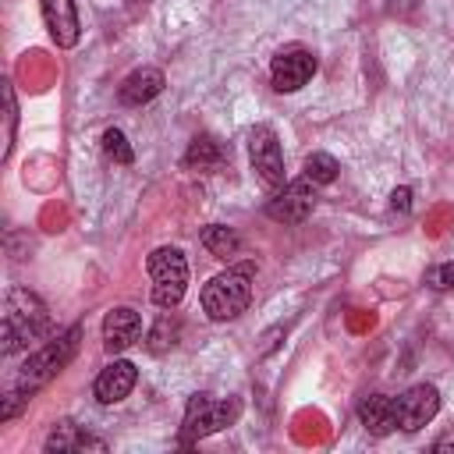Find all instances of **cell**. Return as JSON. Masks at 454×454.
Wrapping results in <instances>:
<instances>
[{"instance_id":"obj_24","label":"cell","mask_w":454,"mask_h":454,"mask_svg":"<svg viewBox=\"0 0 454 454\" xmlns=\"http://www.w3.org/2000/svg\"><path fill=\"white\" fill-rule=\"evenodd\" d=\"M390 209H394V213H401V216H408V213H411V188H408V184H401V188H394V192H390Z\"/></svg>"},{"instance_id":"obj_6","label":"cell","mask_w":454,"mask_h":454,"mask_svg":"<svg viewBox=\"0 0 454 454\" xmlns=\"http://www.w3.org/2000/svg\"><path fill=\"white\" fill-rule=\"evenodd\" d=\"M248 160H252V170L262 181V188L277 192V188L287 184V177H284V149H280V138H277V131L270 124L248 128Z\"/></svg>"},{"instance_id":"obj_12","label":"cell","mask_w":454,"mask_h":454,"mask_svg":"<svg viewBox=\"0 0 454 454\" xmlns=\"http://www.w3.org/2000/svg\"><path fill=\"white\" fill-rule=\"evenodd\" d=\"M142 333V316L128 305H117L103 316V348L106 355H121L124 348H131Z\"/></svg>"},{"instance_id":"obj_18","label":"cell","mask_w":454,"mask_h":454,"mask_svg":"<svg viewBox=\"0 0 454 454\" xmlns=\"http://www.w3.org/2000/svg\"><path fill=\"white\" fill-rule=\"evenodd\" d=\"M177 337H181V323L170 316V309H163V316L153 323V330L145 333V348L153 351V355H163V351H170L174 344H177Z\"/></svg>"},{"instance_id":"obj_14","label":"cell","mask_w":454,"mask_h":454,"mask_svg":"<svg viewBox=\"0 0 454 454\" xmlns=\"http://www.w3.org/2000/svg\"><path fill=\"white\" fill-rule=\"evenodd\" d=\"M163 85H167L163 71L145 64V67H135V71L117 85V99H121L124 106H145L149 99H156V96L163 92Z\"/></svg>"},{"instance_id":"obj_9","label":"cell","mask_w":454,"mask_h":454,"mask_svg":"<svg viewBox=\"0 0 454 454\" xmlns=\"http://www.w3.org/2000/svg\"><path fill=\"white\" fill-rule=\"evenodd\" d=\"M316 53L312 50H305V46H287V50H280L273 60H270V85L277 89V92H298L301 85H309L312 82V74H316Z\"/></svg>"},{"instance_id":"obj_13","label":"cell","mask_w":454,"mask_h":454,"mask_svg":"<svg viewBox=\"0 0 454 454\" xmlns=\"http://www.w3.org/2000/svg\"><path fill=\"white\" fill-rule=\"evenodd\" d=\"M43 450L46 454H74V450H106V440H99V436H92V433H85L82 426H74L71 419H60L53 429H50V436L43 440Z\"/></svg>"},{"instance_id":"obj_8","label":"cell","mask_w":454,"mask_h":454,"mask_svg":"<svg viewBox=\"0 0 454 454\" xmlns=\"http://www.w3.org/2000/svg\"><path fill=\"white\" fill-rule=\"evenodd\" d=\"M394 411H397V429L401 433H419L422 426H429L440 411V390L433 383H415L404 394L394 397Z\"/></svg>"},{"instance_id":"obj_1","label":"cell","mask_w":454,"mask_h":454,"mask_svg":"<svg viewBox=\"0 0 454 454\" xmlns=\"http://www.w3.org/2000/svg\"><path fill=\"white\" fill-rule=\"evenodd\" d=\"M50 333V309L46 301L28 287H11L4 301V323H0V351L14 355L28 348L32 340Z\"/></svg>"},{"instance_id":"obj_17","label":"cell","mask_w":454,"mask_h":454,"mask_svg":"<svg viewBox=\"0 0 454 454\" xmlns=\"http://www.w3.org/2000/svg\"><path fill=\"white\" fill-rule=\"evenodd\" d=\"M199 241H202V248H206L209 255H216V259H231V255H238V248H241V238H238L234 227H227V223H209V227H202Z\"/></svg>"},{"instance_id":"obj_10","label":"cell","mask_w":454,"mask_h":454,"mask_svg":"<svg viewBox=\"0 0 454 454\" xmlns=\"http://www.w3.org/2000/svg\"><path fill=\"white\" fill-rule=\"evenodd\" d=\"M135 383H138V369H135V362H128V358H114L110 365L99 369V376H96V383H92V394H96L99 404H121V401L135 390Z\"/></svg>"},{"instance_id":"obj_2","label":"cell","mask_w":454,"mask_h":454,"mask_svg":"<svg viewBox=\"0 0 454 454\" xmlns=\"http://www.w3.org/2000/svg\"><path fill=\"white\" fill-rule=\"evenodd\" d=\"M252 284H255V262H234L227 270H220L216 277H209L199 291L202 312L213 323H227L238 319L248 305H252Z\"/></svg>"},{"instance_id":"obj_5","label":"cell","mask_w":454,"mask_h":454,"mask_svg":"<svg viewBox=\"0 0 454 454\" xmlns=\"http://www.w3.org/2000/svg\"><path fill=\"white\" fill-rule=\"evenodd\" d=\"M145 270L153 277V301L160 309H177L188 291V259L174 245H160L149 252Z\"/></svg>"},{"instance_id":"obj_20","label":"cell","mask_w":454,"mask_h":454,"mask_svg":"<svg viewBox=\"0 0 454 454\" xmlns=\"http://www.w3.org/2000/svg\"><path fill=\"white\" fill-rule=\"evenodd\" d=\"M4 160H11V149H14V135H18V99H14V85L4 82Z\"/></svg>"},{"instance_id":"obj_25","label":"cell","mask_w":454,"mask_h":454,"mask_svg":"<svg viewBox=\"0 0 454 454\" xmlns=\"http://www.w3.org/2000/svg\"><path fill=\"white\" fill-rule=\"evenodd\" d=\"M433 450H454V433H447V436H440V440L433 443Z\"/></svg>"},{"instance_id":"obj_21","label":"cell","mask_w":454,"mask_h":454,"mask_svg":"<svg viewBox=\"0 0 454 454\" xmlns=\"http://www.w3.org/2000/svg\"><path fill=\"white\" fill-rule=\"evenodd\" d=\"M99 142H103V153H106L114 163H124V167H128V163L135 160V153H131V145H128V138H124L121 128H106Z\"/></svg>"},{"instance_id":"obj_23","label":"cell","mask_w":454,"mask_h":454,"mask_svg":"<svg viewBox=\"0 0 454 454\" xmlns=\"http://www.w3.org/2000/svg\"><path fill=\"white\" fill-rule=\"evenodd\" d=\"M28 390H21V387H11L7 394H4V401H0V422H11L25 404H28Z\"/></svg>"},{"instance_id":"obj_7","label":"cell","mask_w":454,"mask_h":454,"mask_svg":"<svg viewBox=\"0 0 454 454\" xmlns=\"http://www.w3.org/2000/svg\"><path fill=\"white\" fill-rule=\"evenodd\" d=\"M316 192H319V184H312L301 174V177H294V181H287L284 188L273 192V199L266 202V216L277 220V223H287V227L305 223L316 209Z\"/></svg>"},{"instance_id":"obj_16","label":"cell","mask_w":454,"mask_h":454,"mask_svg":"<svg viewBox=\"0 0 454 454\" xmlns=\"http://www.w3.org/2000/svg\"><path fill=\"white\" fill-rule=\"evenodd\" d=\"M227 163V149L223 142H216L213 135H195L188 153H184V167L188 170H220Z\"/></svg>"},{"instance_id":"obj_22","label":"cell","mask_w":454,"mask_h":454,"mask_svg":"<svg viewBox=\"0 0 454 454\" xmlns=\"http://www.w3.org/2000/svg\"><path fill=\"white\" fill-rule=\"evenodd\" d=\"M426 287H433V291H450V287H454V259L429 266V270H426Z\"/></svg>"},{"instance_id":"obj_11","label":"cell","mask_w":454,"mask_h":454,"mask_svg":"<svg viewBox=\"0 0 454 454\" xmlns=\"http://www.w3.org/2000/svg\"><path fill=\"white\" fill-rule=\"evenodd\" d=\"M39 11H43V25H46L50 39L60 50H71L78 43V35H82V21H78L74 0H39Z\"/></svg>"},{"instance_id":"obj_3","label":"cell","mask_w":454,"mask_h":454,"mask_svg":"<svg viewBox=\"0 0 454 454\" xmlns=\"http://www.w3.org/2000/svg\"><path fill=\"white\" fill-rule=\"evenodd\" d=\"M241 415V401L238 397H213V394H192L184 404V419H181V433L177 443L181 447H195L199 440L234 426Z\"/></svg>"},{"instance_id":"obj_15","label":"cell","mask_w":454,"mask_h":454,"mask_svg":"<svg viewBox=\"0 0 454 454\" xmlns=\"http://www.w3.org/2000/svg\"><path fill=\"white\" fill-rule=\"evenodd\" d=\"M358 422L365 426L369 436H390L397 429V411H394V397L387 394H365L355 404Z\"/></svg>"},{"instance_id":"obj_4","label":"cell","mask_w":454,"mask_h":454,"mask_svg":"<svg viewBox=\"0 0 454 454\" xmlns=\"http://www.w3.org/2000/svg\"><path fill=\"white\" fill-rule=\"evenodd\" d=\"M78 340H82V326H67L64 333H57L53 340H46L39 351H32L25 358V365L14 376V387L35 394L43 383H50L57 372L67 369V362L78 355Z\"/></svg>"},{"instance_id":"obj_26","label":"cell","mask_w":454,"mask_h":454,"mask_svg":"<svg viewBox=\"0 0 454 454\" xmlns=\"http://www.w3.org/2000/svg\"><path fill=\"white\" fill-rule=\"evenodd\" d=\"M131 4H145V0H131Z\"/></svg>"},{"instance_id":"obj_19","label":"cell","mask_w":454,"mask_h":454,"mask_svg":"<svg viewBox=\"0 0 454 454\" xmlns=\"http://www.w3.org/2000/svg\"><path fill=\"white\" fill-rule=\"evenodd\" d=\"M301 174H305L312 184H319V188H323V184H333V181H337L340 163H337L330 153H323V149H319V153H309V156H305V170H301Z\"/></svg>"}]
</instances>
